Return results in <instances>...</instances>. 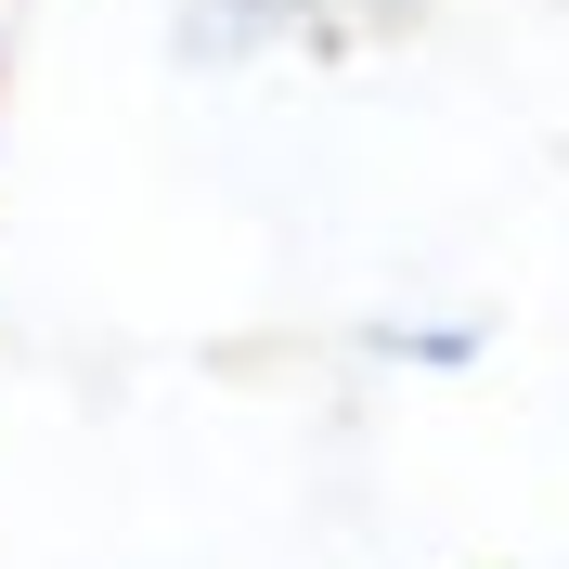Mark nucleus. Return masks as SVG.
I'll return each mask as SVG.
<instances>
[{"instance_id": "1", "label": "nucleus", "mask_w": 569, "mask_h": 569, "mask_svg": "<svg viewBox=\"0 0 569 569\" xmlns=\"http://www.w3.org/2000/svg\"><path fill=\"white\" fill-rule=\"evenodd\" d=\"M298 52V0H181L169 13V66H259Z\"/></svg>"}, {"instance_id": "2", "label": "nucleus", "mask_w": 569, "mask_h": 569, "mask_svg": "<svg viewBox=\"0 0 569 569\" xmlns=\"http://www.w3.org/2000/svg\"><path fill=\"white\" fill-rule=\"evenodd\" d=\"M479 350H492L479 311H453V323H362V362H415V376H466Z\"/></svg>"}, {"instance_id": "3", "label": "nucleus", "mask_w": 569, "mask_h": 569, "mask_svg": "<svg viewBox=\"0 0 569 569\" xmlns=\"http://www.w3.org/2000/svg\"><path fill=\"white\" fill-rule=\"evenodd\" d=\"M415 0H298V52H350V39H401Z\"/></svg>"}]
</instances>
